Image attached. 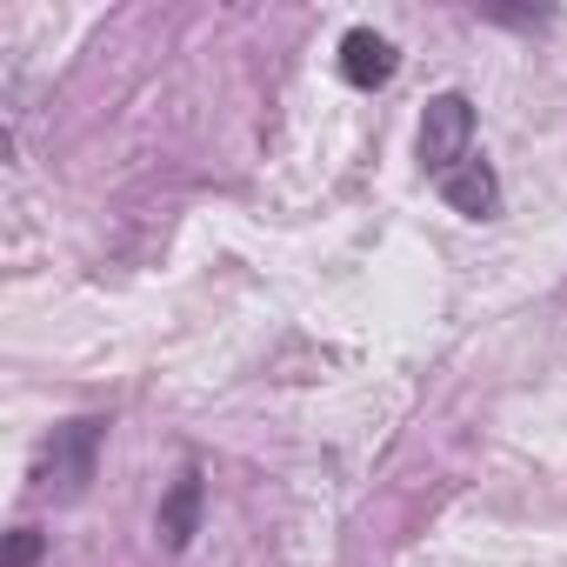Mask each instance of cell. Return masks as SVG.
Segmentation results:
<instances>
[{
	"label": "cell",
	"mask_w": 567,
	"mask_h": 567,
	"mask_svg": "<svg viewBox=\"0 0 567 567\" xmlns=\"http://www.w3.org/2000/svg\"><path fill=\"white\" fill-rule=\"evenodd\" d=\"M101 441H107V421L101 414H74V421H61L48 441H41V454H34V494L41 501H81L87 494V481H94V467H101Z\"/></svg>",
	"instance_id": "1"
},
{
	"label": "cell",
	"mask_w": 567,
	"mask_h": 567,
	"mask_svg": "<svg viewBox=\"0 0 567 567\" xmlns=\"http://www.w3.org/2000/svg\"><path fill=\"white\" fill-rule=\"evenodd\" d=\"M434 187H441V200H447L454 214H467V220H494V214H501V181H494L487 161H467V167H454V174L434 181Z\"/></svg>",
	"instance_id": "5"
},
{
	"label": "cell",
	"mask_w": 567,
	"mask_h": 567,
	"mask_svg": "<svg viewBox=\"0 0 567 567\" xmlns=\"http://www.w3.org/2000/svg\"><path fill=\"white\" fill-rule=\"evenodd\" d=\"M421 167L434 174V181H447L454 167H467L474 161V101L467 94H434L427 101V114H421Z\"/></svg>",
	"instance_id": "2"
},
{
	"label": "cell",
	"mask_w": 567,
	"mask_h": 567,
	"mask_svg": "<svg viewBox=\"0 0 567 567\" xmlns=\"http://www.w3.org/2000/svg\"><path fill=\"white\" fill-rule=\"evenodd\" d=\"M200 507H207V481H200V467L187 461V467L174 474V487L161 494V520H154L174 554H187V540L200 534Z\"/></svg>",
	"instance_id": "4"
},
{
	"label": "cell",
	"mask_w": 567,
	"mask_h": 567,
	"mask_svg": "<svg viewBox=\"0 0 567 567\" xmlns=\"http://www.w3.org/2000/svg\"><path fill=\"white\" fill-rule=\"evenodd\" d=\"M394 68H401V48H394L388 34H374V28H348V34H341V81H348V87L374 94V87L394 81Z\"/></svg>",
	"instance_id": "3"
},
{
	"label": "cell",
	"mask_w": 567,
	"mask_h": 567,
	"mask_svg": "<svg viewBox=\"0 0 567 567\" xmlns=\"http://www.w3.org/2000/svg\"><path fill=\"white\" fill-rule=\"evenodd\" d=\"M41 554H48V534L41 527H14L8 547H0V567H34Z\"/></svg>",
	"instance_id": "6"
}]
</instances>
